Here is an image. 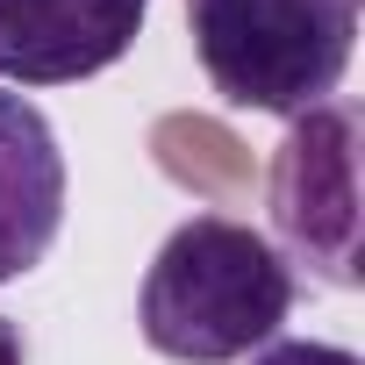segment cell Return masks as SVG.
<instances>
[{"label":"cell","instance_id":"obj_6","mask_svg":"<svg viewBox=\"0 0 365 365\" xmlns=\"http://www.w3.org/2000/svg\"><path fill=\"white\" fill-rule=\"evenodd\" d=\"M251 365H365V358L344 344H315V336H272Z\"/></svg>","mask_w":365,"mask_h":365},{"label":"cell","instance_id":"obj_5","mask_svg":"<svg viewBox=\"0 0 365 365\" xmlns=\"http://www.w3.org/2000/svg\"><path fill=\"white\" fill-rule=\"evenodd\" d=\"M65 230V150L36 101L0 86V287L36 272Z\"/></svg>","mask_w":365,"mask_h":365},{"label":"cell","instance_id":"obj_3","mask_svg":"<svg viewBox=\"0 0 365 365\" xmlns=\"http://www.w3.org/2000/svg\"><path fill=\"white\" fill-rule=\"evenodd\" d=\"M272 230L279 258L358 287V108L322 101L287 122L272 158Z\"/></svg>","mask_w":365,"mask_h":365},{"label":"cell","instance_id":"obj_2","mask_svg":"<svg viewBox=\"0 0 365 365\" xmlns=\"http://www.w3.org/2000/svg\"><path fill=\"white\" fill-rule=\"evenodd\" d=\"M208 86L251 115H308L336 101L358 43V0H187Z\"/></svg>","mask_w":365,"mask_h":365},{"label":"cell","instance_id":"obj_4","mask_svg":"<svg viewBox=\"0 0 365 365\" xmlns=\"http://www.w3.org/2000/svg\"><path fill=\"white\" fill-rule=\"evenodd\" d=\"M150 0H0V86H79L129 58Z\"/></svg>","mask_w":365,"mask_h":365},{"label":"cell","instance_id":"obj_1","mask_svg":"<svg viewBox=\"0 0 365 365\" xmlns=\"http://www.w3.org/2000/svg\"><path fill=\"white\" fill-rule=\"evenodd\" d=\"M294 315V265L272 251L265 230L230 215L179 222L136 294L143 344L179 365H237L265 351Z\"/></svg>","mask_w":365,"mask_h":365},{"label":"cell","instance_id":"obj_7","mask_svg":"<svg viewBox=\"0 0 365 365\" xmlns=\"http://www.w3.org/2000/svg\"><path fill=\"white\" fill-rule=\"evenodd\" d=\"M0 365H29V351H22V329L0 315Z\"/></svg>","mask_w":365,"mask_h":365}]
</instances>
